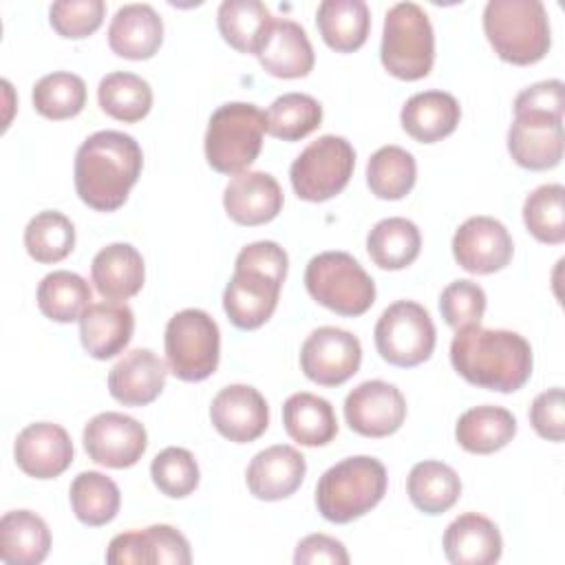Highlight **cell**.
I'll return each instance as SVG.
<instances>
[{"label": "cell", "mask_w": 565, "mask_h": 565, "mask_svg": "<svg viewBox=\"0 0 565 565\" xmlns=\"http://www.w3.org/2000/svg\"><path fill=\"white\" fill-rule=\"evenodd\" d=\"M282 424L287 435L302 446H324L338 435L333 406L313 393L300 391L282 404Z\"/></svg>", "instance_id": "d6a6232c"}, {"label": "cell", "mask_w": 565, "mask_h": 565, "mask_svg": "<svg viewBox=\"0 0 565 565\" xmlns=\"http://www.w3.org/2000/svg\"><path fill=\"white\" fill-rule=\"evenodd\" d=\"M13 455L24 475L33 479H53L71 466L73 441L60 424L35 422L18 433Z\"/></svg>", "instance_id": "d6986e66"}, {"label": "cell", "mask_w": 565, "mask_h": 565, "mask_svg": "<svg viewBox=\"0 0 565 565\" xmlns=\"http://www.w3.org/2000/svg\"><path fill=\"white\" fill-rule=\"evenodd\" d=\"M143 168V152L135 137L119 130L93 132L75 152V190L97 210L121 207Z\"/></svg>", "instance_id": "7a4b0ae2"}, {"label": "cell", "mask_w": 565, "mask_h": 565, "mask_svg": "<svg viewBox=\"0 0 565 565\" xmlns=\"http://www.w3.org/2000/svg\"><path fill=\"white\" fill-rule=\"evenodd\" d=\"M35 110L46 119H71L86 104V84L79 75L55 71L40 77L31 93Z\"/></svg>", "instance_id": "b9f144b4"}, {"label": "cell", "mask_w": 565, "mask_h": 565, "mask_svg": "<svg viewBox=\"0 0 565 565\" xmlns=\"http://www.w3.org/2000/svg\"><path fill=\"white\" fill-rule=\"evenodd\" d=\"M223 207L238 225H263L282 210V190L269 172L245 170L225 185Z\"/></svg>", "instance_id": "44dd1931"}, {"label": "cell", "mask_w": 565, "mask_h": 565, "mask_svg": "<svg viewBox=\"0 0 565 565\" xmlns=\"http://www.w3.org/2000/svg\"><path fill=\"white\" fill-rule=\"evenodd\" d=\"M501 552V532L483 514L466 512L444 532V554L452 565H492Z\"/></svg>", "instance_id": "d4e9b609"}, {"label": "cell", "mask_w": 565, "mask_h": 565, "mask_svg": "<svg viewBox=\"0 0 565 565\" xmlns=\"http://www.w3.org/2000/svg\"><path fill=\"white\" fill-rule=\"evenodd\" d=\"M380 60L399 79H422L435 62V33L428 13L415 2H397L386 11Z\"/></svg>", "instance_id": "52a82bcc"}, {"label": "cell", "mask_w": 565, "mask_h": 565, "mask_svg": "<svg viewBox=\"0 0 565 565\" xmlns=\"http://www.w3.org/2000/svg\"><path fill=\"white\" fill-rule=\"evenodd\" d=\"M296 565H313V563H329V565H347L349 554L347 547L327 534H309L296 545L294 554Z\"/></svg>", "instance_id": "681fc988"}, {"label": "cell", "mask_w": 565, "mask_h": 565, "mask_svg": "<svg viewBox=\"0 0 565 565\" xmlns=\"http://www.w3.org/2000/svg\"><path fill=\"white\" fill-rule=\"evenodd\" d=\"M163 347L168 369L174 377L183 382H201L218 366V324L203 309H183L168 320Z\"/></svg>", "instance_id": "9c48e42d"}, {"label": "cell", "mask_w": 565, "mask_h": 565, "mask_svg": "<svg viewBox=\"0 0 565 565\" xmlns=\"http://www.w3.org/2000/svg\"><path fill=\"white\" fill-rule=\"evenodd\" d=\"M344 419L362 437H388L406 419V399L397 386L366 380L347 395Z\"/></svg>", "instance_id": "5bb4252c"}, {"label": "cell", "mask_w": 565, "mask_h": 565, "mask_svg": "<svg viewBox=\"0 0 565 565\" xmlns=\"http://www.w3.org/2000/svg\"><path fill=\"white\" fill-rule=\"evenodd\" d=\"M373 338L382 360L411 369L430 358L437 333L430 313L419 302L397 300L377 318Z\"/></svg>", "instance_id": "8fae6325"}, {"label": "cell", "mask_w": 565, "mask_h": 565, "mask_svg": "<svg viewBox=\"0 0 565 565\" xmlns=\"http://www.w3.org/2000/svg\"><path fill=\"white\" fill-rule=\"evenodd\" d=\"M68 499L75 516L90 527L110 523L117 516L121 503L117 483L97 470L79 472L71 483Z\"/></svg>", "instance_id": "d590c367"}, {"label": "cell", "mask_w": 565, "mask_h": 565, "mask_svg": "<svg viewBox=\"0 0 565 565\" xmlns=\"http://www.w3.org/2000/svg\"><path fill=\"white\" fill-rule=\"evenodd\" d=\"M516 435V419L501 406H475L459 415L455 426L457 444L475 455H490L501 450Z\"/></svg>", "instance_id": "f546056e"}, {"label": "cell", "mask_w": 565, "mask_h": 565, "mask_svg": "<svg viewBox=\"0 0 565 565\" xmlns=\"http://www.w3.org/2000/svg\"><path fill=\"white\" fill-rule=\"evenodd\" d=\"M97 99L106 115L132 124L150 113L152 88L143 77L135 73L115 71L102 77L97 86Z\"/></svg>", "instance_id": "8d00e7d4"}, {"label": "cell", "mask_w": 565, "mask_h": 565, "mask_svg": "<svg viewBox=\"0 0 565 565\" xmlns=\"http://www.w3.org/2000/svg\"><path fill=\"white\" fill-rule=\"evenodd\" d=\"M483 31L494 53L510 64H534L550 51V22L541 0H490Z\"/></svg>", "instance_id": "277c9868"}, {"label": "cell", "mask_w": 565, "mask_h": 565, "mask_svg": "<svg viewBox=\"0 0 565 565\" xmlns=\"http://www.w3.org/2000/svg\"><path fill=\"white\" fill-rule=\"evenodd\" d=\"M192 561L188 539L172 525H150L143 530H130L117 534L106 550V563L110 565H154L174 563L188 565Z\"/></svg>", "instance_id": "e0dca14e"}, {"label": "cell", "mask_w": 565, "mask_h": 565, "mask_svg": "<svg viewBox=\"0 0 565 565\" xmlns=\"http://www.w3.org/2000/svg\"><path fill=\"white\" fill-rule=\"evenodd\" d=\"M362 362L360 340L340 327L313 329L300 349L302 373L320 386H338L353 377Z\"/></svg>", "instance_id": "7c38bea8"}, {"label": "cell", "mask_w": 565, "mask_h": 565, "mask_svg": "<svg viewBox=\"0 0 565 565\" xmlns=\"http://www.w3.org/2000/svg\"><path fill=\"white\" fill-rule=\"evenodd\" d=\"M274 15L258 0H223L216 24L223 40L241 53L258 55L274 24Z\"/></svg>", "instance_id": "4dcf8cb0"}, {"label": "cell", "mask_w": 565, "mask_h": 565, "mask_svg": "<svg viewBox=\"0 0 565 565\" xmlns=\"http://www.w3.org/2000/svg\"><path fill=\"white\" fill-rule=\"evenodd\" d=\"M353 168V146L344 137L322 135L294 159L289 179L298 199L320 203L347 188Z\"/></svg>", "instance_id": "30bf717a"}, {"label": "cell", "mask_w": 565, "mask_h": 565, "mask_svg": "<svg viewBox=\"0 0 565 565\" xmlns=\"http://www.w3.org/2000/svg\"><path fill=\"white\" fill-rule=\"evenodd\" d=\"M305 287L309 296L340 313L362 316L375 302V282L347 252H322L307 263Z\"/></svg>", "instance_id": "ba28073f"}, {"label": "cell", "mask_w": 565, "mask_h": 565, "mask_svg": "<svg viewBox=\"0 0 565 565\" xmlns=\"http://www.w3.org/2000/svg\"><path fill=\"white\" fill-rule=\"evenodd\" d=\"M163 42V22L146 2L124 4L108 24V44L113 53L126 60H148Z\"/></svg>", "instance_id": "cb8c5ba5"}, {"label": "cell", "mask_w": 565, "mask_h": 565, "mask_svg": "<svg viewBox=\"0 0 565 565\" xmlns=\"http://www.w3.org/2000/svg\"><path fill=\"white\" fill-rule=\"evenodd\" d=\"M512 236L492 216H470L452 236V256L470 274H494L512 260Z\"/></svg>", "instance_id": "9a60e30c"}, {"label": "cell", "mask_w": 565, "mask_h": 565, "mask_svg": "<svg viewBox=\"0 0 565 565\" xmlns=\"http://www.w3.org/2000/svg\"><path fill=\"white\" fill-rule=\"evenodd\" d=\"M307 472V461L289 444H276L254 455L245 481L249 492L260 501H280L291 497Z\"/></svg>", "instance_id": "ffe728a7"}, {"label": "cell", "mask_w": 565, "mask_h": 565, "mask_svg": "<svg viewBox=\"0 0 565 565\" xmlns=\"http://www.w3.org/2000/svg\"><path fill=\"white\" fill-rule=\"evenodd\" d=\"M24 247L42 265L60 263L75 247V227L62 212L44 210L26 223Z\"/></svg>", "instance_id": "ab89813d"}, {"label": "cell", "mask_w": 565, "mask_h": 565, "mask_svg": "<svg viewBox=\"0 0 565 565\" xmlns=\"http://www.w3.org/2000/svg\"><path fill=\"white\" fill-rule=\"evenodd\" d=\"M386 479V468L380 459L369 455L347 457L318 479V512L331 523H351L382 501Z\"/></svg>", "instance_id": "5b68a950"}, {"label": "cell", "mask_w": 565, "mask_h": 565, "mask_svg": "<svg viewBox=\"0 0 565 565\" xmlns=\"http://www.w3.org/2000/svg\"><path fill=\"white\" fill-rule=\"evenodd\" d=\"M135 331V316L126 302H90L79 316V340L95 360H110L121 353Z\"/></svg>", "instance_id": "603a6c76"}, {"label": "cell", "mask_w": 565, "mask_h": 565, "mask_svg": "<svg viewBox=\"0 0 565 565\" xmlns=\"http://www.w3.org/2000/svg\"><path fill=\"white\" fill-rule=\"evenodd\" d=\"M210 419L225 439L247 444L267 430L269 406L258 388L249 384H230L214 395Z\"/></svg>", "instance_id": "ac0fdd59"}, {"label": "cell", "mask_w": 565, "mask_h": 565, "mask_svg": "<svg viewBox=\"0 0 565 565\" xmlns=\"http://www.w3.org/2000/svg\"><path fill=\"white\" fill-rule=\"evenodd\" d=\"M565 188L561 183H545L532 190L523 203V221L527 232L547 245L565 241Z\"/></svg>", "instance_id": "7bdbcfd3"}, {"label": "cell", "mask_w": 565, "mask_h": 565, "mask_svg": "<svg viewBox=\"0 0 565 565\" xmlns=\"http://www.w3.org/2000/svg\"><path fill=\"white\" fill-rule=\"evenodd\" d=\"M406 492L411 503L424 514H441L457 503L461 479L448 463L426 459L411 468Z\"/></svg>", "instance_id": "836d02e7"}, {"label": "cell", "mask_w": 565, "mask_h": 565, "mask_svg": "<svg viewBox=\"0 0 565 565\" xmlns=\"http://www.w3.org/2000/svg\"><path fill=\"white\" fill-rule=\"evenodd\" d=\"M90 296L93 291L88 282L79 274L66 269L46 274L38 285V307L55 322L79 320L90 305Z\"/></svg>", "instance_id": "74e56055"}, {"label": "cell", "mask_w": 565, "mask_h": 565, "mask_svg": "<svg viewBox=\"0 0 565 565\" xmlns=\"http://www.w3.org/2000/svg\"><path fill=\"white\" fill-rule=\"evenodd\" d=\"M459 117V102L446 90L415 93L399 113L402 128L419 143L441 141L457 128Z\"/></svg>", "instance_id": "83f0119b"}, {"label": "cell", "mask_w": 565, "mask_h": 565, "mask_svg": "<svg viewBox=\"0 0 565 565\" xmlns=\"http://www.w3.org/2000/svg\"><path fill=\"white\" fill-rule=\"evenodd\" d=\"M267 130L265 113L247 102H227L218 106L205 130V159L223 174L245 172L263 148Z\"/></svg>", "instance_id": "8992f818"}, {"label": "cell", "mask_w": 565, "mask_h": 565, "mask_svg": "<svg viewBox=\"0 0 565 565\" xmlns=\"http://www.w3.org/2000/svg\"><path fill=\"white\" fill-rule=\"evenodd\" d=\"M150 477L159 492L170 499H183L199 486V466L190 450L170 446L152 459Z\"/></svg>", "instance_id": "ee69618b"}, {"label": "cell", "mask_w": 565, "mask_h": 565, "mask_svg": "<svg viewBox=\"0 0 565 565\" xmlns=\"http://www.w3.org/2000/svg\"><path fill=\"white\" fill-rule=\"evenodd\" d=\"M417 179L415 157L399 146H382L366 163V183L377 199L397 201L406 196Z\"/></svg>", "instance_id": "f35d334b"}, {"label": "cell", "mask_w": 565, "mask_h": 565, "mask_svg": "<svg viewBox=\"0 0 565 565\" xmlns=\"http://www.w3.org/2000/svg\"><path fill=\"white\" fill-rule=\"evenodd\" d=\"M532 428L550 441H563L565 437V395L561 386L539 393L530 406Z\"/></svg>", "instance_id": "7dc6e473"}, {"label": "cell", "mask_w": 565, "mask_h": 565, "mask_svg": "<svg viewBox=\"0 0 565 565\" xmlns=\"http://www.w3.org/2000/svg\"><path fill=\"white\" fill-rule=\"evenodd\" d=\"M439 311L455 331L479 324L486 311V291L472 280H452L439 296Z\"/></svg>", "instance_id": "f6af8a7d"}, {"label": "cell", "mask_w": 565, "mask_h": 565, "mask_svg": "<svg viewBox=\"0 0 565 565\" xmlns=\"http://www.w3.org/2000/svg\"><path fill=\"white\" fill-rule=\"evenodd\" d=\"M287 265V252L274 241H256L238 252L223 291V309L234 327L258 329L271 318Z\"/></svg>", "instance_id": "3957f363"}, {"label": "cell", "mask_w": 565, "mask_h": 565, "mask_svg": "<svg viewBox=\"0 0 565 565\" xmlns=\"http://www.w3.org/2000/svg\"><path fill=\"white\" fill-rule=\"evenodd\" d=\"M106 4L102 0H57L49 9L51 26L68 40H79L102 26Z\"/></svg>", "instance_id": "bcb514c9"}, {"label": "cell", "mask_w": 565, "mask_h": 565, "mask_svg": "<svg viewBox=\"0 0 565 565\" xmlns=\"http://www.w3.org/2000/svg\"><path fill=\"white\" fill-rule=\"evenodd\" d=\"M565 86L561 79H545L523 88L514 99V113H543L563 117Z\"/></svg>", "instance_id": "c3c4849f"}, {"label": "cell", "mask_w": 565, "mask_h": 565, "mask_svg": "<svg viewBox=\"0 0 565 565\" xmlns=\"http://www.w3.org/2000/svg\"><path fill=\"white\" fill-rule=\"evenodd\" d=\"M51 550V532L31 510H11L0 519V561L7 565H38Z\"/></svg>", "instance_id": "f1b7e54d"}, {"label": "cell", "mask_w": 565, "mask_h": 565, "mask_svg": "<svg viewBox=\"0 0 565 565\" xmlns=\"http://www.w3.org/2000/svg\"><path fill=\"white\" fill-rule=\"evenodd\" d=\"M90 278L102 298L128 300L143 287V258L130 243H110L95 254Z\"/></svg>", "instance_id": "4316f807"}, {"label": "cell", "mask_w": 565, "mask_h": 565, "mask_svg": "<svg viewBox=\"0 0 565 565\" xmlns=\"http://www.w3.org/2000/svg\"><path fill=\"white\" fill-rule=\"evenodd\" d=\"M168 366L150 349L128 351L108 373V393L124 406H146L166 386Z\"/></svg>", "instance_id": "7402d4cb"}, {"label": "cell", "mask_w": 565, "mask_h": 565, "mask_svg": "<svg viewBox=\"0 0 565 565\" xmlns=\"http://www.w3.org/2000/svg\"><path fill=\"white\" fill-rule=\"evenodd\" d=\"M316 24L327 46L338 53H351L366 42L371 13L364 0H322L316 11Z\"/></svg>", "instance_id": "1f68e13d"}, {"label": "cell", "mask_w": 565, "mask_h": 565, "mask_svg": "<svg viewBox=\"0 0 565 565\" xmlns=\"http://www.w3.org/2000/svg\"><path fill=\"white\" fill-rule=\"evenodd\" d=\"M256 57L269 75L282 79L309 75L316 62L307 31L298 22L287 18L274 20L271 31Z\"/></svg>", "instance_id": "484cf974"}, {"label": "cell", "mask_w": 565, "mask_h": 565, "mask_svg": "<svg viewBox=\"0 0 565 565\" xmlns=\"http://www.w3.org/2000/svg\"><path fill=\"white\" fill-rule=\"evenodd\" d=\"M267 132L282 141H298L322 121V106L307 93H285L265 113Z\"/></svg>", "instance_id": "60d3db41"}, {"label": "cell", "mask_w": 565, "mask_h": 565, "mask_svg": "<svg viewBox=\"0 0 565 565\" xmlns=\"http://www.w3.org/2000/svg\"><path fill=\"white\" fill-rule=\"evenodd\" d=\"M82 441L86 455L95 463L106 468H130L146 452L148 433L135 417L106 411L84 426Z\"/></svg>", "instance_id": "4fadbf2b"}, {"label": "cell", "mask_w": 565, "mask_h": 565, "mask_svg": "<svg viewBox=\"0 0 565 565\" xmlns=\"http://www.w3.org/2000/svg\"><path fill=\"white\" fill-rule=\"evenodd\" d=\"M422 234L417 225L404 216H388L373 225L366 236V252L382 269H404L417 256Z\"/></svg>", "instance_id": "e575fe53"}, {"label": "cell", "mask_w": 565, "mask_h": 565, "mask_svg": "<svg viewBox=\"0 0 565 565\" xmlns=\"http://www.w3.org/2000/svg\"><path fill=\"white\" fill-rule=\"evenodd\" d=\"M450 362L466 382L512 393L532 375V347L516 331L470 324L457 329L450 342Z\"/></svg>", "instance_id": "6da1fadb"}, {"label": "cell", "mask_w": 565, "mask_h": 565, "mask_svg": "<svg viewBox=\"0 0 565 565\" xmlns=\"http://www.w3.org/2000/svg\"><path fill=\"white\" fill-rule=\"evenodd\" d=\"M563 117L543 113H514V121L508 130V150L521 168H556L563 159Z\"/></svg>", "instance_id": "2e32d148"}]
</instances>
